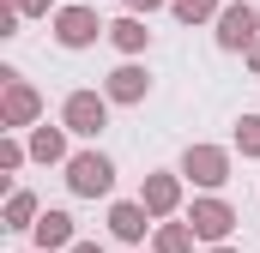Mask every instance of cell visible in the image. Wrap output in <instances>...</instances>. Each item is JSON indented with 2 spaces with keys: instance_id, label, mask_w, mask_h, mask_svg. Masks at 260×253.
Wrapping results in <instances>:
<instances>
[{
  "instance_id": "6da1fadb",
  "label": "cell",
  "mask_w": 260,
  "mask_h": 253,
  "mask_svg": "<svg viewBox=\"0 0 260 253\" xmlns=\"http://www.w3.org/2000/svg\"><path fill=\"white\" fill-rule=\"evenodd\" d=\"M67 187L79 193V199H97V193L115 187V163H109L103 151H79V157L67 163Z\"/></svg>"
},
{
  "instance_id": "7a4b0ae2",
  "label": "cell",
  "mask_w": 260,
  "mask_h": 253,
  "mask_svg": "<svg viewBox=\"0 0 260 253\" xmlns=\"http://www.w3.org/2000/svg\"><path fill=\"white\" fill-rule=\"evenodd\" d=\"M103 30H109V24H97L91 6H61V12H55V36H61V49H91Z\"/></svg>"
},
{
  "instance_id": "3957f363",
  "label": "cell",
  "mask_w": 260,
  "mask_h": 253,
  "mask_svg": "<svg viewBox=\"0 0 260 253\" xmlns=\"http://www.w3.org/2000/svg\"><path fill=\"white\" fill-rule=\"evenodd\" d=\"M61 121H67V133L97 139V133H103V121H109V103H103L97 91H73V97H67V109H61Z\"/></svg>"
},
{
  "instance_id": "277c9868",
  "label": "cell",
  "mask_w": 260,
  "mask_h": 253,
  "mask_svg": "<svg viewBox=\"0 0 260 253\" xmlns=\"http://www.w3.org/2000/svg\"><path fill=\"white\" fill-rule=\"evenodd\" d=\"M182 175H194L200 187H224V181H230V157H224L218 145H188Z\"/></svg>"
},
{
  "instance_id": "5b68a950",
  "label": "cell",
  "mask_w": 260,
  "mask_h": 253,
  "mask_svg": "<svg viewBox=\"0 0 260 253\" xmlns=\"http://www.w3.org/2000/svg\"><path fill=\"white\" fill-rule=\"evenodd\" d=\"M254 30H260L254 6H224V12H218V49H248Z\"/></svg>"
},
{
  "instance_id": "8992f818",
  "label": "cell",
  "mask_w": 260,
  "mask_h": 253,
  "mask_svg": "<svg viewBox=\"0 0 260 253\" xmlns=\"http://www.w3.org/2000/svg\"><path fill=\"white\" fill-rule=\"evenodd\" d=\"M188 223H194V235H206V241H224V235L236 229V211H230L224 199H200Z\"/></svg>"
},
{
  "instance_id": "52a82bcc",
  "label": "cell",
  "mask_w": 260,
  "mask_h": 253,
  "mask_svg": "<svg viewBox=\"0 0 260 253\" xmlns=\"http://www.w3.org/2000/svg\"><path fill=\"white\" fill-rule=\"evenodd\" d=\"M30 229H37V247H43V253L73 247V217H67V211H43V217H37Z\"/></svg>"
},
{
  "instance_id": "ba28073f",
  "label": "cell",
  "mask_w": 260,
  "mask_h": 253,
  "mask_svg": "<svg viewBox=\"0 0 260 253\" xmlns=\"http://www.w3.org/2000/svg\"><path fill=\"white\" fill-rule=\"evenodd\" d=\"M6 121H12V126H30V121H37V91L18 85V72H12V85H6Z\"/></svg>"
},
{
  "instance_id": "9c48e42d",
  "label": "cell",
  "mask_w": 260,
  "mask_h": 253,
  "mask_svg": "<svg viewBox=\"0 0 260 253\" xmlns=\"http://www.w3.org/2000/svg\"><path fill=\"white\" fill-rule=\"evenodd\" d=\"M145 91H151V78H145L139 66H115V72H109V97H115V103H139Z\"/></svg>"
},
{
  "instance_id": "30bf717a",
  "label": "cell",
  "mask_w": 260,
  "mask_h": 253,
  "mask_svg": "<svg viewBox=\"0 0 260 253\" xmlns=\"http://www.w3.org/2000/svg\"><path fill=\"white\" fill-rule=\"evenodd\" d=\"M109 229H115L121 241H145V229H151V223H145V205H115V211H109Z\"/></svg>"
},
{
  "instance_id": "8fae6325",
  "label": "cell",
  "mask_w": 260,
  "mask_h": 253,
  "mask_svg": "<svg viewBox=\"0 0 260 253\" xmlns=\"http://www.w3.org/2000/svg\"><path fill=\"white\" fill-rule=\"evenodd\" d=\"M109 36H115V49H127V55H139V49L151 43V30L139 24V12H127V18H115V24H109Z\"/></svg>"
},
{
  "instance_id": "7c38bea8",
  "label": "cell",
  "mask_w": 260,
  "mask_h": 253,
  "mask_svg": "<svg viewBox=\"0 0 260 253\" xmlns=\"http://www.w3.org/2000/svg\"><path fill=\"white\" fill-rule=\"evenodd\" d=\"M139 205L145 211H176V175H151L145 193H139Z\"/></svg>"
},
{
  "instance_id": "4fadbf2b",
  "label": "cell",
  "mask_w": 260,
  "mask_h": 253,
  "mask_svg": "<svg viewBox=\"0 0 260 253\" xmlns=\"http://www.w3.org/2000/svg\"><path fill=\"white\" fill-rule=\"evenodd\" d=\"M30 157H43V163H61V157H67V139L55 133V126H37V133H30Z\"/></svg>"
},
{
  "instance_id": "5bb4252c",
  "label": "cell",
  "mask_w": 260,
  "mask_h": 253,
  "mask_svg": "<svg viewBox=\"0 0 260 253\" xmlns=\"http://www.w3.org/2000/svg\"><path fill=\"white\" fill-rule=\"evenodd\" d=\"M194 247V223H164L157 229V253H188Z\"/></svg>"
},
{
  "instance_id": "9a60e30c",
  "label": "cell",
  "mask_w": 260,
  "mask_h": 253,
  "mask_svg": "<svg viewBox=\"0 0 260 253\" xmlns=\"http://www.w3.org/2000/svg\"><path fill=\"white\" fill-rule=\"evenodd\" d=\"M24 223H37V199L30 193H12L6 199V229H24Z\"/></svg>"
},
{
  "instance_id": "2e32d148",
  "label": "cell",
  "mask_w": 260,
  "mask_h": 253,
  "mask_svg": "<svg viewBox=\"0 0 260 253\" xmlns=\"http://www.w3.org/2000/svg\"><path fill=\"white\" fill-rule=\"evenodd\" d=\"M170 6H176V18H182V24H200V18H212V12H218V0H170Z\"/></svg>"
},
{
  "instance_id": "e0dca14e",
  "label": "cell",
  "mask_w": 260,
  "mask_h": 253,
  "mask_svg": "<svg viewBox=\"0 0 260 253\" xmlns=\"http://www.w3.org/2000/svg\"><path fill=\"white\" fill-rule=\"evenodd\" d=\"M236 145H242L248 157H260V115H242V126H236Z\"/></svg>"
},
{
  "instance_id": "ac0fdd59",
  "label": "cell",
  "mask_w": 260,
  "mask_h": 253,
  "mask_svg": "<svg viewBox=\"0 0 260 253\" xmlns=\"http://www.w3.org/2000/svg\"><path fill=\"white\" fill-rule=\"evenodd\" d=\"M0 36H18V6H0Z\"/></svg>"
},
{
  "instance_id": "d6986e66",
  "label": "cell",
  "mask_w": 260,
  "mask_h": 253,
  "mask_svg": "<svg viewBox=\"0 0 260 253\" xmlns=\"http://www.w3.org/2000/svg\"><path fill=\"white\" fill-rule=\"evenodd\" d=\"M18 12H49V0H12Z\"/></svg>"
},
{
  "instance_id": "ffe728a7",
  "label": "cell",
  "mask_w": 260,
  "mask_h": 253,
  "mask_svg": "<svg viewBox=\"0 0 260 253\" xmlns=\"http://www.w3.org/2000/svg\"><path fill=\"white\" fill-rule=\"evenodd\" d=\"M151 6H164V0H127V12H151Z\"/></svg>"
},
{
  "instance_id": "44dd1931",
  "label": "cell",
  "mask_w": 260,
  "mask_h": 253,
  "mask_svg": "<svg viewBox=\"0 0 260 253\" xmlns=\"http://www.w3.org/2000/svg\"><path fill=\"white\" fill-rule=\"evenodd\" d=\"M67 253H103V247H97V241H73Z\"/></svg>"
},
{
  "instance_id": "7402d4cb",
  "label": "cell",
  "mask_w": 260,
  "mask_h": 253,
  "mask_svg": "<svg viewBox=\"0 0 260 253\" xmlns=\"http://www.w3.org/2000/svg\"><path fill=\"white\" fill-rule=\"evenodd\" d=\"M212 253H236V247H212Z\"/></svg>"
},
{
  "instance_id": "603a6c76",
  "label": "cell",
  "mask_w": 260,
  "mask_h": 253,
  "mask_svg": "<svg viewBox=\"0 0 260 253\" xmlns=\"http://www.w3.org/2000/svg\"><path fill=\"white\" fill-rule=\"evenodd\" d=\"M254 72H260V49H254Z\"/></svg>"
}]
</instances>
